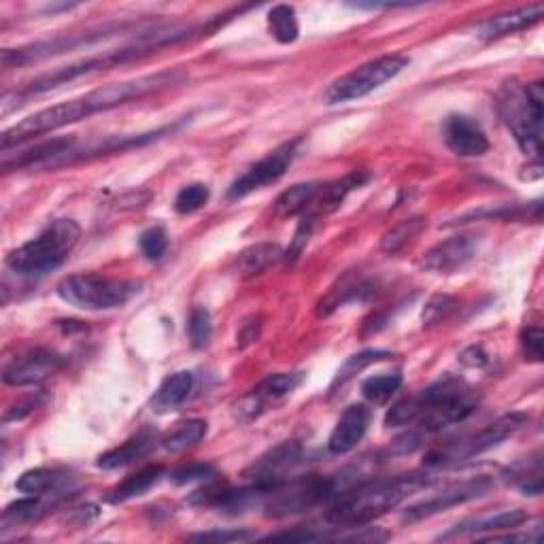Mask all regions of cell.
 Instances as JSON below:
<instances>
[{
  "mask_svg": "<svg viewBox=\"0 0 544 544\" xmlns=\"http://www.w3.org/2000/svg\"><path fill=\"white\" fill-rule=\"evenodd\" d=\"M64 364L66 360L60 353L37 347L13 357L3 370V381L13 387L39 385L49 377H54L56 372H60Z\"/></svg>",
  "mask_w": 544,
  "mask_h": 544,
  "instance_id": "4fadbf2b",
  "label": "cell"
},
{
  "mask_svg": "<svg viewBox=\"0 0 544 544\" xmlns=\"http://www.w3.org/2000/svg\"><path fill=\"white\" fill-rule=\"evenodd\" d=\"M370 408L366 404H351L347 406L343 415L336 421L334 430L328 440V451L332 455H347L357 445H360L362 438L368 432L370 425Z\"/></svg>",
  "mask_w": 544,
  "mask_h": 544,
  "instance_id": "ac0fdd59",
  "label": "cell"
},
{
  "mask_svg": "<svg viewBox=\"0 0 544 544\" xmlns=\"http://www.w3.org/2000/svg\"><path fill=\"white\" fill-rule=\"evenodd\" d=\"M411 62L402 54H387L381 58H374L362 66L353 68L351 73L336 79L330 88L323 94L326 105H345L351 100H360L374 90H379L389 79H394L402 68Z\"/></svg>",
  "mask_w": 544,
  "mask_h": 544,
  "instance_id": "ba28073f",
  "label": "cell"
},
{
  "mask_svg": "<svg viewBox=\"0 0 544 544\" xmlns=\"http://www.w3.org/2000/svg\"><path fill=\"white\" fill-rule=\"evenodd\" d=\"M283 258H285V253H283L281 245L258 243V245H251L245 251L238 253L236 266H238V272H241V275L253 277V275H262L264 270L275 266Z\"/></svg>",
  "mask_w": 544,
  "mask_h": 544,
  "instance_id": "484cf974",
  "label": "cell"
},
{
  "mask_svg": "<svg viewBox=\"0 0 544 544\" xmlns=\"http://www.w3.org/2000/svg\"><path fill=\"white\" fill-rule=\"evenodd\" d=\"M183 79H185L183 71H179V68H170V71H162L156 75H145V77L122 81V83L102 85V88L85 94V98H88L94 113L111 111L115 107L126 105V102L139 100V98H145L153 92L164 90V88H168V85H177Z\"/></svg>",
  "mask_w": 544,
  "mask_h": 544,
  "instance_id": "30bf717a",
  "label": "cell"
},
{
  "mask_svg": "<svg viewBox=\"0 0 544 544\" xmlns=\"http://www.w3.org/2000/svg\"><path fill=\"white\" fill-rule=\"evenodd\" d=\"M400 385H402L400 372H381L374 374V377H368L362 383V394L372 404H385L400 389Z\"/></svg>",
  "mask_w": 544,
  "mask_h": 544,
  "instance_id": "4dcf8cb0",
  "label": "cell"
},
{
  "mask_svg": "<svg viewBox=\"0 0 544 544\" xmlns=\"http://www.w3.org/2000/svg\"><path fill=\"white\" fill-rule=\"evenodd\" d=\"M94 115V109L90 107V102L85 96L75 98V100H66L60 102V105L41 109L37 113H32L28 117H24L22 122H17L15 126H11L9 130L3 132V151H9V147L13 145H22L26 141L39 139V136L60 130L64 126H71L81 122V119Z\"/></svg>",
  "mask_w": 544,
  "mask_h": 544,
  "instance_id": "9c48e42d",
  "label": "cell"
},
{
  "mask_svg": "<svg viewBox=\"0 0 544 544\" xmlns=\"http://www.w3.org/2000/svg\"><path fill=\"white\" fill-rule=\"evenodd\" d=\"M43 502L39 500V496H26L24 500H17L13 504H9L3 513V527L17 525L22 521H30L34 517H39L43 513Z\"/></svg>",
  "mask_w": 544,
  "mask_h": 544,
  "instance_id": "e575fe53",
  "label": "cell"
},
{
  "mask_svg": "<svg viewBox=\"0 0 544 544\" xmlns=\"http://www.w3.org/2000/svg\"><path fill=\"white\" fill-rule=\"evenodd\" d=\"M251 538H255V534L247 530H209V532L187 536V540H194V542H243Z\"/></svg>",
  "mask_w": 544,
  "mask_h": 544,
  "instance_id": "ab89813d",
  "label": "cell"
},
{
  "mask_svg": "<svg viewBox=\"0 0 544 544\" xmlns=\"http://www.w3.org/2000/svg\"><path fill=\"white\" fill-rule=\"evenodd\" d=\"M164 472L166 470L160 464H153V466H147L139 472H134V474L126 476V479L119 483L115 489H111L105 500L109 504H122L132 498H139V496H143V493H147L153 485L160 483Z\"/></svg>",
  "mask_w": 544,
  "mask_h": 544,
  "instance_id": "d4e9b609",
  "label": "cell"
},
{
  "mask_svg": "<svg viewBox=\"0 0 544 544\" xmlns=\"http://www.w3.org/2000/svg\"><path fill=\"white\" fill-rule=\"evenodd\" d=\"M304 381V372H277L266 377L260 385H255L247 396L236 404V413L243 419L260 417L270 404L296 391Z\"/></svg>",
  "mask_w": 544,
  "mask_h": 544,
  "instance_id": "9a60e30c",
  "label": "cell"
},
{
  "mask_svg": "<svg viewBox=\"0 0 544 544\" xmlns=\"http://www.w3.org/2000/svg\"><path fill=\"white\" fill-rule=\"evenodd\" d=\"M430 483L432 479L425 472L364 481L357 487L338 493L326 510V521L332 523L336 530H351V527L368 525Z\"/></svg>",
  "mask_w": 544,
  "mask_h": 544,
  "instance_id": "6da1fadb",
  "label": "cell"
},
{
  "mask_svg": "<svg viewBox=\"0 0 544 544\" xmlns=\"http://www.w3.org/2000/svg\"><path fill=\"white\" fill-rule=\"evenodd\" d=\"M500 115L513 132L517 145L527 156L540 160L542 153V113H544V85L534 81L527 85L506 83L500 92Z\"/></svg>",
  "mask_w": 544,
  "mask_h": 544,
  "instance_id": "277c9868",
  "label": "cell"
},
{
  "mask_svg": "<svg viewBox=\"0 0 544 544\" xmlns=\"http://www.w3.org/2000/svg\"><path fill=\"white\" fill-rule=\"evenodd\" d=\"M260 328H262L260 319L253 317L251 321H245L241 326V332H238V336H236L238 347H247V345L255 343V340L260 338Z\"/></svg>",
  "mask_w": 544,
  "mask_h": 544,
  "instance_id": "b9f144b4",
  "label": "cell"
},
{
  "mask_svg": "<svg viewBox=\"0 0 544 544\" xmlns=\"http://www.w3.org/2000/svg\"><path fill=\"white\" fill-rule=\"evenodd\" d=\"M479 243V234H455L425 251L419 260V268L432 272V275H453L472 262L476 251H479Z\"/></svg>",
  "mask_w": 544,
  "mask_h": 544,
  "instance_id": "5bb4252c",
  "label": "cell"
},
{
  "mask_svg": "<svg viewBox=\"0 0 544 544\" xmlns=\"http://www.w3.org/2000/svg\"><path fill=\"white\" fill-rule=\"evenodd\" d=\"M491 487H493V481L489 479V476H476V479L453 483V485L445 487L442 491H438L436 496L425 498V500H421V502H417L413 506H408L404 510V521L413 523V521L434 517V515L442 513V510H449L453 506L466 504V502H472L476 498L485 496V493Z\"/></svg>",
  "mask_w": 544,
  "mask_h": 544,
  "instance_id": "7c38bea8",
  "label": "cell"
},
{
  "mask_svg": "<svg viewBox=\"0 0 544 544\" xmlns=\"http://www.w3.org/2000/svg\"><path fill=\"white\" fill-rule=\"evenodd\" d=\"M141 292V283L132 279L105 277L98 272L64 277L58 283V296L83 311H109L128 304Z\"/></svg>",
  "mask_w": 544,
  "mask_h": 544,
  "instance_id": "5b68a950",
  "label": "cell"
},
{
  "mask_svg": "<svg viewBox=\"0 0 544 544\" xmlns=\"http://www.w3.org/2000/svg\"><path fill=\"white\" fill-rule=\"evenodd\" d=\"M462 362H464L466 366H472V368H476V366H485V364H487V355H485L479 347H470V349H466V351L462 353Z\"/></svg>",
  "mask_w": 544,
  "mask_h": 544,
  "instance_id": "7bdbcfd3",
  "label": "cell"
},
{
  "mask_svg": "<svg viewBox=\"0 0 544 544\" xmlns=\"http://www.w3.org/2000/svg\"><path fill=\"white\" fill-rule=\"evenodd\" d=\"M207 430L209 428H207V421L204 419H187V421L179 423L177 428L162 440V447L170 453L185 451V449L198 445V442L207 436Z\"/></svg>",
  "mask_w": 544,
  "mask_h": 544,
  "instance_id": "f1b7e54d",
  "label": "cell"
},
{
  "mask_svg": "<svg viewBox=\"0 0 544 544\" xmlns=\"http://www.w3.org/2000/svg\"><path fill=\"white\" fill-rule=\"evenodd\" d=\"M139 247L143 251V255L151 262H158L162 255L166 253L168 247V236L166 230L162 226H153L147 228L141 236H139Z\"/></svg>",
  "mask_w": 544,
  "mask_h": 544,
  "instance_id": "d590c367",
  "label": "cell"
},
{
  "mask_svg": "<svg viewBox=\"0 0 544 544\" xmlns=\"http://www.w3.org/2000/svg\"><path fill=\"white\" fill-rule=\"evenodd\" d=\"M527 521L525 510L521 508H506V510H487V513L468 517L453 525L447 534H442V540L457 538V536H479L481 532H504V530H517L519 525Z\"/></svg>",
  "mask_w": 544,
  "mask_h": 544,
  "instance_id": "d6986e66",
  "label": "cell"
},
{
  "mask_svg": "<svg viewBox=\"0 0 544 544\" xmlns=\"http://www.w3.org/2000/svg\"><path fill=\"white\" fill-rule=\"evenodd\" d=\"M43 402H45V398H43L41 394L17 400L15 404H11V406L7 408L5 415H3V421H5V423H9V421H20V419H24V417H28V415H32L34 411H37V408H39Z\"/></svg>",
  "mask_w": 544,
  "mask_h": 544,
  "instance_id": "60d3db41",
  "label": "cell"
},
{
  "mask_svg": "<svg viewBox=\"0 0 544 544\" xmlns=\"http://www.w3.org/2000/svg\"><path fill=\"white\" fill-rule=\"evenodd\" d=\"M372 292H374V285L370 281L349 275L343 281H338V285H334L330 292L321 298V302L317 304V315L326 317L332 311H336L338 306H343L347 302L366 300Z\"/></svg>",
  "mask_w": 544,
  "mask_h": 544,
  "instance_id": "cb8c5ba5",
  "label": "cell"
},
{
  "mask_svg": "<svg viewBox=\"0 0 544 544\" xmlns=\"http://www.w3.org/2000/svg\"><path fill=\"white\" fill-rule=\"evenodd\" d=\"M442 139L459 158H481L489 151V139L476 119L455 113L445 119Z\"/></svg>",
  "mask_w": 544,
  "mask_h": 544,
  "instance_id": "e0dca14e",
  "label": "cell"
},
{
  "mask_svg": "<svg viewBox=\"0 0 544 544\" xmlns=\"http://www.w3.org/2000/svg\"><path fill=\"white\" fill-rule=\"evenodd\" d=\"M525 413H508L496 421H491L489 425H485L483 430L474 432L462 440L451 442L447 447H440L436 451H432L428 457H425V466L428 468H447L459 462H466L470 457L483 455L491 449L500 447L502 442L510 436H515L523 425L527 423Z\"/></svg>",
  "mask_w": 544,
  "mask_h": 544,
  "instance_id": "52a82bcc",
  "label": "cell"
},
{
  "mask_svg": "<svg viewBox=\"0 0 544 544\" xmlns=\"http://www.w3.org/2000/svg\"><path fill=\"white\" fill-rule=\"evenodd\" d=\"M213 474H215V468L211 464H187L177 468L175 472H170V479H173V483L177 485H187V483L211 479Z\"/></svg>",
  "mask_w": 544,
  "mask_h": 544,
  "instance_id": "74e56055",
  "label": "cell"
},
{
  "mask_svg": "<svg viewBox=\"0 0 544 544\" xmlns=\"http://www.w3.org/2000/svg\"><path fill=\"white\" fill-rule=\"evenodd\" d=\"M77 479L66 470L58 468H34L26 470L20 479L15 481V489L24 496H51V493H64L73 489Z\"/></svg>",
  "mask_w": 544,
  "mask_h": 544,
  "instance_id": "44dd1931",
  "label": "cell"
},
{
  "mask_svg": "<svg viewBox=\"0 0 544 544\" xmlns=\"http://www.w3.org/2000/svg\"><path fill=\"white\" fill-rule=\"evenodd\" d=\"M391 353L389 351H383V349H366L362 353H355L351 355L349 360L340 366L338 374L334 377V383H332V389L334 387H343L347 381H351L355 374H360L362 370H366L368 366L377 364V362H383V360H389Z\"/></svg>",
  "mask_w": 544,
  "mask_h": 544,
  "instance_id": "1f68e13d",
  "label": "cell"
},
{
  "mask_svg": "<svg viewBox=\"0 0 544 544\" xmlns=\"http://www.w3.org/2000/svg\"><path fill=\"white\" fill-rule=\"evenodd\" d=\"M319 190H321V183H315V181L292 185V187H289V190H285L277 198V202H275V215L281 217V219L296 217V215L302 217L306 211L311 209V204L317 198Z\"/></svg>",
  "mask_w": 544,
  "mask_h": 544,
  "instance_id": "4316f807",
  "label": "cell"
},
{
  "mask_svg": "<svg viewBox=\"0 0 544 544\" xmlns=\"http://www.w3.org/2000/svg\"><path fill=\"white\" fill-rule=\"evenodd\" d=\"M156 447V434L149 432V430H143L136 436L128 438L126 442H122V445L102 453L98 457L96 466L102 468V470H117V468H124L128 464H132L134 459H141L145 455H149V451Z\"/></svg>",
  "mask_w": 544,
  "mask_h": 544,
  "instance_id": "7402d4cb",
  "label": "cell"
},
{
  "mask_svg": "<svg viewBox=\"0 0 544 544\" xmlns=\"http://www.w3.org/2000/svg\"><path fill=\"white\" fill-rule=\"evenodd\" d=\"M455 306V300L451 296H445V294H438L434 298H430V302L425 304V309L421 313V321L423 326H434V323H438L440 319H445Z\"/></svg>",
  "mask_w": 544,
  "mask_h": 544,
  "instance_id": "8d00e7d4",
  "label": "cell"
},
{
  "mask_svg": "<svg viewBox=\"0 0 544 544\" xmlns=\"http://www.w3.org/2000/svg\"><path fill=\"white\" fill-rule=\"evenodd\" d=\"M81 238L75 219H56L32 241L7 255V268L20 277H43L60 268Z\"/></svg>",
  "mask_w": 544,
  "mask_h": 544,
  "instance_id": "3957f363",
  "label": "cell"
},
{
  "mask_svg": "<svg viewBox=\"0 0 544 544\" xmlns=\"http://www.w3.org/2000/svg\"><path fill=\"white\" fill-rule=\"evenodd\" d=\"M425 226H428V221H425V217H411V219H404L400 221V224H396L391 230H387L381 238V249L389 255H394L398 251H402L408 243L415 241V238L425 230Z\"/></svg>",
  "mask_w": 544,
  "mask_h": 544,
  "instance_id": "f546056e",
  "label": "cell"
},
{
  "mask_svg": "<svg viewBox=\"0 0 544 544\" xmlns=\"http://www.w3.org/2000/svg\"><path fill=\"white\" fill-rule=\"evenodd\" d=\"M347 487L340 479H330V476H309L294 483H281L275 489L268 491L262 506L268 517H289L304 513L321 504H330L338 493H343Z\"/></svg>",
  "mask_w": 544,
  "mask_h": 544,
  "instance_id": "8992f818",
  "label": "cell"
},
{
  "mask_svg": "<svg viewBox=\"0 0 544 544\" xmlns=\"http://www.w3.org/2000/svg\"><path fill=\"white\" fill-rule=\"evenodd\" d=\"M211 198V190L209 185L204 183H190L185 185L179 190L177 198H175V211L179 215H190V213H196L200 211L204 204L209 202Z\"/></svg>",
  "mask_w": 544,
  "mask_h": 544,
  "instance_id": "836d02e7",
  "label": "cell"
},
{
  "mask_svg": "<svg viewBox=\"0 0 544 544\" xmlns=\"http://www.w3.org/2000/svg\"><path fill=\"white\" fill-rule=\"evenodd\" d=\"M302 447L296 440H285L281 445L268 449L249 466L247 476L255 483L264 487L266 491L275 489L277 485L285 483V472L300 464Z\"/></svg>",
  "mask_w": 544,
  "mask_h": 544,
  "instance_id": "2e32d148",
  "label": "cell"
},
{
  "mask_svg": "<svg viewBox=\"0 0 544 544\" xmlns=\"http://www.w3.org/2000/svg\"><path fill=\"white\" fill-rule=\"evenodd\" d=\"M268 30L272 34V39L289 45L298 41L300 37V24L296 17V9L289 5H277L268 11Z\"/></svg>",
  "mask_w": 544,
  "mask_h": 544,
  "instance_id": "83f0119b",
  "label": "cell"
},
{
  "mask_svg": "<svg viewBox=\"0 0 544 544\" xmlns=\"http://www.w3.org/2000/svg\"><path fill=\"white\" fill-rule=\"evenodd\" d=\"M544 15V5L542 3H534L527 5L515 11H508L496 17H489L481 26H479V39L483 41H498L508 37V34H517L521 30L532 28L534 24H538Z\"/></svg>",
  "mask_w": 544,
  "mask_h": 544,
  "instance_id": "ffe728a7",
  "label": "cell"
},
{
  "mask_svg": "<svg viewBox=\"0 0 544 544\" xmlns=\"http://www.w3.org/2000/svg\"><path fill=\"white\" fill-rule=\"evenodd\" d=\"M211 334H213L211 313L204 309V306H194L190 317H187V336H190L192 347L194 349L207 347Z\"/></svg>",
  "mask_w": 544,
  "mask_h": 544,
  "instance_id": "d6a6232c",
  "label": "cell"
},
{
  "mask_svg": "<svg viewBox=\"0 0 544 544\" xmlns=\"http://www.w3.org/2000/svg\"><path fill=\"white\" fill-rule=\"evenodd\" d=\"M194 387V374L190 370H179L175 374H170L162 381L156 394L151 398V408L156 413H170L175 411L177 406H181L190 391Z\"/></svg>",
  "mask_w": 544,
  "mask_h": 544,
  "instance_id": "603a6c76",
  "label": "cell"
},
{
  "mask_svg": "<svg viewBox=\"0 0 544 544\" xmlns=\"http://www.w3.org/2000/svg\"><path fill=\"white\" fill-rule=\"evenodd\" d=\"M194 32H198V28L158 30V32L149 34V37H141L139 41L128 45V47L107 51V54H100V56H94V58H88V60H79V62L68 64V66L56 68V71L45 73V75H41L37 79L28 81L20 92H15V100H24V98H30V96L45 94V92L56 90V88H60V85L71 83L75 79L88 77V75H94V73H100V71H109V68H115L119 64L139 60V58L151 54V51H156V49H160L164 45L187 39Z\"/></svg>",
  "mask_w": 544,
  "mask_h": 544,
  "instance_id": "7a4b0ae2",
  "label": "cell"
},
{
  "mask_svg": "<svg viewBox=\"0 0 544 544\" xmlns=\"http://www.w3.org/2000/svg\"><path fill=\"white\" fill-rule=\"evenodd\" d=\"M300 145H302V139L287 141L279 145L275 151H270L262 160L255 162L253 166H249L245 173L238 179H234V183L230 185L228 198L230 200L245 198L253 192L262 190V187L279 181L285 175V170L292 166Z\"/></svg>",
  "mask_w": 544,
  "mask_h": 544,
  "instance_id": "8fae6325",
  "label": "cell"
},
{
  "mask_svg": "<svg viewBox=\"0 0 544 544\" xmlns=\"http://www.w3.org/2000/svg\"><path fill=\"white\" fill-rule=\"evenodd\" d=\"M542 345H544V334L538 326L527 328L521 334V349L527 362H542Z\"/></svg>",
  "mask_w": 544,
  "mask_h": 544,
  "instance_id": "f35d334b",
  "label": "cell"
}]
</instances>
